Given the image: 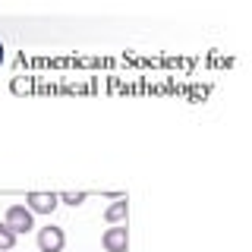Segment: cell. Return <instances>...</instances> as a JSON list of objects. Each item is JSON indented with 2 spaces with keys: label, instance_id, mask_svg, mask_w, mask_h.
Segmentation results:
<instances>
[{
  "label": "cell",
  "instance_id": "cell-1",
  "mask_svg": "<svg viewBox=\"0 0 252 252\" xmlns=\"http://www.w3.org/2000/svg\"><path fill=\"white\" fill-rule=\"evenodd\" d=\"M3 224L19 236V233H29L32 227H35V220H32V211L26 208V205H10V208H6V220H3Z\"/></svg>",
  "mask_w": 252,
  "mask_h": 252
},
{
  "label": "cell",
  "instance_id": "cell-2",
  "mask_svg": "<svg viewBox=\"0 0 252 252\" xmlns=\"http://www.w3.org/2000/svg\"><path fill=\"white\" fill-rule=\"evenodd\" d=\"M57 205H60V199L54 192H29L26 195V208L32 215H51Z\"/></svg>",
  "mask_w": 252,
  "mask_h": 252
},
{
  "label": "cell",
  "instance_id": "cell-3",
  "mask_svg": "<svg viewBox=\"0 0 252 252\" xmlns=\"http://www.w3.org/2000/svg\"><path fill=\"white\" fill-rule=\"evenodd\" d=\"M63 243H66V236H63L60 227H41L38 230V249L41 252H63Z\"/></svg>",
  "mask_w": 252,
  "mask_h": 252
},
{
  "label": "cell",
  "instance_id": "cell-4",
  "mask_svg": "<svg viewBox=\"0 0 252 252\" xmlns=\"http://www.w3.org/2000/svg\"><path fill=\"white\" fill-rule=\"evenodd\" d=\"M101 243H104V249H107V252H126L129 233H126V227H107L104 236H101Z\"/></svg>",
  "mask_w": 252,
  "mask_h": 252
},
{
  "label": "cell",
  "instance_id": "cell-5",
  "mask_svg": "<svg viewBox=\"0 0 252 252\" xmlns=\"http://www.w3.org/2000/svg\"><path fill=\"white\" fill-rule=\"evenodd\" d=\"M126 208H129V205H126V199L114 202V205H110V208L104 211V220H110V224H120V220L126 218Z\"/></svg>",
  "mask_w": 252,
  "mask_h": 252
},
{
  "label": "cell",
  "instance_id": "cell-6",
  "mask_svg": "<svg viewBox=\"0 0 252 252\" xmlns=\"http://www.w3.org/2000/svg\"><path fill=\"white\" fill-rule=\"evenodd\" d=\"M13 246H16V233L6 224H0V252H6V249H13Z\"/></svg>",
  "mask_w": 252,
  "mask_h": 252
},
{
  "label": "cell",
  "instance_id": "cell-7",
  "mask_svg": "<svg viewBox=\"0 0 252 252\" xmlns=\"http://www.w3.org/2000/svg\"><path fill=\"white\" fill-rule=\"evenodd\" d=\"M57 199H60V202H66V205H73V208H76V205H82V202H85V192H66V195H57Z\"/></svg>",
  "mask_w": 252,
  "mask_h": 252
},
{
  "label": "cell",
  "instance_id": "cell-8",
  "mask_svg": "<svg viewBox=\"0 0 252 252\" xmlns=\"http://www.w3.org/2000/svg\"><path fill=\"white\" fill-rule=\"evenodd\" d=\"M0 63H3V44H0Z\"/></svg>",
  "mask_w": 252,
  "mask_h": 252
}]
</instances>
